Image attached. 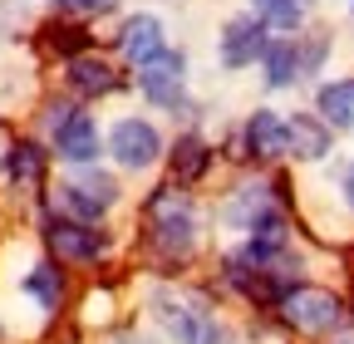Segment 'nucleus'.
<instances>
[{"label":"nucleus","instance_id":"1","mask_svg":"<svg viewBox=\"0 0 354 344\" xmlns=\"http://www.w3.org/2000/svg\"><path fill=\"white\" fill-rule=\"evenodd\" d=\"M148 227H153V246L162 251V261H183L197 246V207L187 192H158L148 202Z\"/></svg>","mask_w":354,"mask_h":344},{"label":"nucleus","instance_id":"2","mask_svg":"<svg viewBox=\"0 0 354 344\" xmlns=\"http://www.w3.org/2000/svg\"><path fill=\"white\" fill-rule=\"evenodd\" d=\"M153 315L158 325L167 329L172 344H216V315L202 305L197 295H177V290H162L153 295Z\"/></svg>","mask_w":354,"mask_h":344},{"label":"nucleus","instance_id":"3","mask_svg":"<svg viewBox=\"0 0 354 344\" xmlns=\"http://www.w3.org/2000/svg\"><path fill=\"white\" fill-rule=\"evenodd\" d=\"M281 315H286V325H295L300 334H330V329H339V325L349 320L344 300L330 295V290H320V285H290V290L281 295Z\"/></svg>","mask_w":354,"mask_h":344},{"label":"nucleus","instance_id":"4","mask_svg":"<svg viewBox=\"0 0 354 344\" xmlns=\"http://www.w3.org/2000/svg\"><path fill=\"white\" fill-rule=\"evenodd\" d=\"M109 148H113V157H118L128 172H143V167L158 162L162 138H158V128L143 123V118H118L113 133H109Z\"/></svg>","mask_w":354,"mask_h":344},{"label":"nucleus","instance_id":"5","mask_svg":"<svg viewBox=\"0 0 354 344\" xmlns=\"http://www.w3.org/2000/svg\"><path fill=\"white\" fill-rule=\"evenodd\" d=\"M64 192V207L74 211L79 222H94L99 211H109L113 207V178H104V172H84V178H74V182H64L59 187Z\"/></svg>","mask_w":354,"mask_h":344},{"label":"nucleus","instance_id":"6","mask_svg":"<svg viewBox=\"0 0 354 344\" xmlns=\"http://www.w3.org/2000/svg\"><path fill=\"white\" fill-rule=\"evenodd\" d=\"M256 55H266V25L261 20L236 15V20L221 25V64H227V69H241Z\"/></svg>","mask_w":354,"mask_h":344},{"label":"nucleus","instance_id":"7","mask_svg":"<svg viewBox=\"0 0 354 344\" xmlns=\"http://www.w3.org/2000/svg\"><path fill=\"white\" fill-rule=\"evenodd\" d=\"M118 45H123V59H128V64H138V69L153 64L158 55H167V45H162V20H158V15H128Z\"/></svg>","mask_w":354,"mask_h":344},{"label":"nucleus","instance_id":"8","mask_svg":"<svg viewBox=\"0 0 354 344\" xmlns=\"http://www.w3.org/2000/svg\"><path fill=\"white\" fill-rule=\"evenodd\" d=\"M55 143H59V157L64 162H94L99 157V128L88 113H69L59 128H55Z\"/></svg>","mask_w":354,"mask_h":344},{"label":"nucleus","instance_id":"9","mask_svg":"<svg viewBox=\"0 0 354 344\" xmlns=\"http://www.w3.org/2000/svg\"><path fill=\"white\" fill-rule=\"evenodd\" d=\"M143 94L153 104H167V108L183 104V59H177V55H158L153 64H143Z\"/></svg>","mask_w":354,"mask_h":344},{"label":"nucleus","instance_id":"10","mask_svg":"<svg viewBox=\"0 0 354 344\" xmlns=\"http://www.w3.org/2000/svg\"><path fill=\"white\" fill-rule=\"evenodd\" d=\"M50 246H55V256H64V261H99L104 236L88 231L84 222H50Z\"/></svg>","mask_w":354,"mask_h":344},{"label":"nucleus","instance_id":"11","mask_svg":"<svg viewBox=\"0 0 354 344\" xmlns=\"http://www.w3.org/2000/svg\"><path fill=\"white\" fill-rule=\"evenodd\" d=\"M241 143H246L251 157H281L286 153V123L271 108H256L251 123H246V133H241Z\"/></svg>","mask_w":354,"mask_h":344},{"label":"nucleus","instance_id":"12","mask_svg":"<svg viewBox=\"0 0 354 344\" xmlns=\"http://www.w3.org/2000/svg\"><path fill=\"white\" fill-rule=\"evenodd\" d=\"M286 153H295V157H325L330 153V128L320 118H310V113L286 118Z\"/></svg>","mask_w":354,"mask_h":344},{"label":"nucleus","instance_id":"13","mask_svg":"<svg viewBox=\"0 0 354 344\" xmlns=\"http://www.w3.org/2000/svg\"><path fill=\"white\" fill-rule=\"evenodd\" d=\"M276 211V197H271V187H236V197L227 202V222L232 227H241V231H251L256 222H266Z\"/></svg>","mask_w":354,"mask_h":344},{"label":"nucleus","instance_id":"14","mask_svg":"<svg viewBox=\"0 0 354 344\" xmlns=\"http://www.w3.org/2000/svg\"><path fill=\"white\" fill-rule=\"evenodd\" d=\"M69 89L84 94V99H99V94L118 89V74L104 59H69Z\"/></svg>","mask_w":354,"mask_h":344},{"label":"nucleus","instance_id":"15","mask_svg":"<svg viewBox=\"0 0 354 344\" xmlns=\"http://www.w3.org/2000/svg\"><path fill=\"white\" fill-rule=\"evenodd\" d=\"M315 104H320V123H330V128H354V79L325 84Z\"/></svg>","mask_w":354,"mask_h":344},{"label":"nucleus","instance_id":"16","mask_svg":"<svg viewBox=\"0 0 354 344\" xmlns=\"http://www.w3.org/2000/svg\"><path fill=\"white\" fill-rule=\"evenodd\" d=\"M207 162H212V148H207L197 133L177 138V148H172V178H177V182H197L202 172H207Z\"/></svg>","mask_w":354,"mask_h":344},{"label":"nucleus","instance_id":"17","mask_svg":"<svg viewBox=\"0 0 354 344\" xmlns=\"http://www.w3.org/2000/svg\"><path fill=\"white\" fill-rule=\"evenodd\" d=\"M300 79V45L295 39H281V45H266V84L271 89H286V84Z\"/></svg>","mask_w":354,"mask_h":344},{"label":"nucleus","instance_id":"18","mask_svg":"<svg viewBox=\"0 0 354 344\" xmlns=\"http://www.w3.org/2000/svg\"><path fill=\"white\" fill-rule=\"evenodd\" d=\"M256 20L271 25V30H295L300 25V0H251Z\"/></svg>","mask_w":354,"mask_h":344},{"label":"nucleus","instance_id":"19","mask_svg":"<svg viewBox=\"0 0 354 344\" xmlns=\"http://www.w3.org/2000/svg\"><path fill=\"white\" fill-rule=\"evenodd\" d=\"M39 167H44V153H39L35 143H15V148H10V178H15L20 187H30V182L39 178Z\"/></svg>","mask_w":354,"mask_h":344},{"label":"nucleus","instance_id":"20","mask_svg":"<svg viewBox=\"0 0 354 344\" xmlns=\"http://www.w3.org/2000/svg\"><path fill=\"white\" fill-rule=\"evenodd\" d=\"M25 290L39 300L44 310H55V305H59V276H55L50 266H35V271L25 276Z\"/></svg>","mask_w":354,"mask_h":344},{"label":"nucleus","instance_id":"21","mask_svg":"<svg viewBox=\"0 0 354 344\" xmlns=\"http://www.w3.org/2000/svg\"><path fill=\"white\" fill-rule=\"evenodd\" d=\"M325 55H330V39H325V35L310 39V45H300V74H315V69L325 64Z\"/></svg>","mask_w":354,"mask_h":344},{"label":"nucleus","instance_id":"22","mask_svg":"<svg viewBox=\"0 0 354 344\" xmlns=\"http://www.w3.org/2000/svg\"><path fill=\"white\" fill-rule=\"evenodd\" d=\"M64 10H84V15H99V10H109L113 0H59Z\"/></svg>","mask_w":354,"mask_h":344},{"label":"nucleus","instance_id":"23","mask_svg":"<svg viewBox=\"0 0 354 344\" xmlns=\"http://www.w3.org/2000/svg\"><path fill=\"white\" fill-rule=\"evenodd\" d=\"M339 182H344V202H349V207H354V162H349V167H344V178H339Z\"/></svg>","mask_w":354,"mask_h":344},{"label":"nucleus","instance_id":"24","mask_svg":"<svg viewBox=\"0 0 354 344\" xmlns=\"http://www.w3.org/2000/svg\"><path fill=\"white\" fill-rule=\"evenodd\" d=\"M0 162H6V143H0Z\"/></svg>","mask_w":354,"mask_h":344},{"label":"nucleus","instance_id":"25","mask_svg":"<svg viewBox=\"0 0 354 344\" xmlns=\"http://www.w3.org/2000/svg\"><path fill=\"white\" fill-rule=\"evenodd\" d=\"M339 344H354V334H349V339H339Z\"/></svg>","mask_w":354,"mask_h":344}]
</instances>
